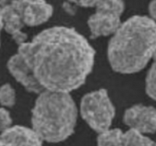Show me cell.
Instances as JSON below:
<instances>
[{"mask_svg": "<svg viewBox=\"0 0 156 146\" xmlns=\"http://www.w3.org/2000/svg\"><path fill=\"white\" fill-rule=\"evenodd\" d=\"M153 146H156V141H154L153 142Z\"/></svg>", "mask_w": 156, "mask_h": 146, "instance_id": "obj_19", "label": "cell"}, {"mask_svg": "<svg viewBox=\"0 0 156 146\" xmlns=\"http://www.w3.org/2000/svg\"><path fill=\"white\" fill-rule=\"evenodd\" d=\"M80 113L90 128L98 134L109 129L115 117V107L108 91L101 88L84 95Z\"/></svg>", "mask_w": 156, "mask_h": 146, "instance_id": "obj_4", "label": "cell"}, {"mask_svg": "<svg viewBox=\"0 0 156 146\" xmlns=\"http://www.w3.org/2000/svg\"><path fill=\"white\" fill-rule=\"evenodd\" d=\"M0 9L2 18L3 29L12 37L17 36L22 31L24 24L19 11L13 5L12 2H0Z\"/></svg>", "mask_w": 156, "mask_h": 146, "instance_id": "obj_10", "label": "cell"}, {"mask_svg": "<svg viewBox=\"0 0 156 146\" xmlns=\"http://www.w3.org/2000/svg\"><path fill=\"white\" fill-rule=\"evenodd\" d=\"M149 12L150 18L156 23V1H152L149 5Z\"/></svg>", "mask_w": 156, "mask_h": 146, "instance_id": "obj_16", "label": "cell"}, {"mask_svg": "<svg viewBox=\"0 0 156 146\" xmlns=\"http://www.w3.org/2000/svg\"><path fill=\"white\" fill-rule=\"evenodd\" d=\"M0 23L2 24V12H1V9H0Z\"/></svg>", "mask_w": 156, "mask_h": 146, "instance_id": "obj_17", "label": "cell"}, {"mask_svg": "<svg viewBox=\"0 0 156 146\" xmlns=\"http://www.w3.org/2000/svg\"><path fill=\"white\" fill-rule=\"evenodd\" d=\"M19 11L23 23L36 27L47 22L53 13V8L44 1H12Z\"/></svg>", "mask_w": 156, "mask_h": 146, "instance_id": "obj_7", "label": "cell"}, {"mask_svg": "<svg viewBox=\"0 0 156 146\" xmlns=\"http://www.w3.org/2000/svg\"><path fill=\"white\" fill-rule=\"evenodd\" d=\"M16 102V93L10 84H4L0 87V104L5 107H12Z\"/></svg>", "mask_w": 156, "mask_h": 146, "instance_id": "obj_13", "label": "cell"}, {"mask_svg": "<svg viewBox=\"0 0 156 146\" xmlns=\"http://www.w3.org/2000/svg\"><path fill=\"white\" fill-rule=\"evenodd\" d=\"M0 146H43V141L32 128L12 126L0 133Z\"/></svg>", "mask_w": 156, "mask_h": 146, "instance_id": "obj_9", "label": "cell"}, {"mask_svg": "<svg viewBox=\"0 0 156 146\" xmlns=\"http://www.w3.org/2000/svg\"><path fill=\"white\" fill-rule=\"evenodd\" d=\"M12 126V119L10 113L4 107H0V132H4Z\"/></svg>", "mask_w": 156, "mask_h": 146, "instance_id": "obj_15", "label": "cell"}, {"mask_svg": "<svg viewBox=\"0 0 156 146\" xmlns=\"http://www.w3.org/2000/svg\"><path fill=\"white\" fill-rule=\"evenodd\" d=\"M95 9L88 18V26L93 38L111 35L122 24L121 16L125 9L121 1H92L91 7Z\"/></svg>", "mask_w": 156, "mask_h": 146, "instance_id": "obj_5", "label": "cell"}, {"mask_svg": "<svg viewBox=\"0 0 156 146\" xmlns=\"http://www.w3.org/2000/svg\"><path fill=\"white\" fill-rule=\"evenodd\" d=\"M3 29V24L0 23V33H1V30Z\"/></svg>", "mask_w": 156, "mask_h": 146, "instance_id": "obj_18", "label": "cell"}, {"mask_svg": "<svg viewBox=\"0 0 156 146\" xmlns=\"http://www.w3.org/2000/svg\"><path fill=\"white\" fill-rule=\"evenodd\" d=\"M77 119L76 102L68 93L42 91L31 110L32 129L43 141L50 143L60 142L71 136Z\"/></svg>", "mask_w": 156, "mask_h": 146, "instance_id": "obj_3", "label": "cell"}, {"mask_svg": "<svg viewBox=\"0 0 156 146\" xmlns=\"http://www.w3.org/2000/svg\"><path fill=\"white\" fill-rule=\"evenodd\" d=\"M155 56L156 23L146 15L122 22L108 46L110 65L120 74L139 72Z\"/></svg>", "mask_w": 156, "mask_h": 146, "instance_id": "obj_2", "label": "cell"}, {"mask_svg": "<svg viewBox=\"0 0 156 146\" xmlns=\"http://www.w3.org/2000/svg\"><path fill=\"white\" fill-rule=\"evenodd\" d=\"M44 91L70 94L80 88L93 69L95 51L73 27L55 26L18 47Z\"/></svg>", "mask_w": 156, "mask_h": 146, "instance_id": "obj_1", "label": "cell"}, {"mask_svg": "<svg viewBox=\"0 0 156 146\" xmlns=\"http://www.w3.org/2000/svg\"><path fill=\"white\" fill-rule=\"evenodd\" d=\"M7 67L14 78L27 91L39 94L44 91L35 78L32 70L18 53L11 56L8 61Z\"/></svg>", "mask_w": 156, "mask_h": 146, "instance_id": "obj_8", "label": "cell"}, {"mask_svg": "<svg viewBox=\"0 0 156 146\" xmlns=\"http://www.w3.org/2000/svg\"><path fill=\"white\" fill-rule=\"evenodd\" d=\"M154 141L146 135L133 129L123 134V146H153Z\"/></svg>", "mask_w": 156, "mask_h": 146, "instance_id": "obj_12", "label": "cell"}, {"mask_svg": "<svg viewBox=\"0 0 156 146\" xmlns=\"http://www.w3.org/2000/svg\"><path fill=\"white\" fill-rule=\"evenodd\" d=\"M123 122L129 129L140 133H155L156 132V108L152 106L136 104L126 109Z\"/></svg>", "mask_w": 156, "mask_h": 146, "instance_id": "obj_6", "label": "cell"}, {"mask_svg": "<svg viewBox=\"0 0 156 146\" xmlns=\"http://www.w3.org/2000/svg\"><path fill=\"white\" fill-rule=\"evenodd\" d=\"M146 91L150 98L156 100V56L146 75Z\"/></svg>", "mask_w": 156, "mask_h": 146, "instance_id": "obj_14", "label": "cell"}, {"mask_svg": "<svg viewBox=\"0 0 156 146\" xmlns=\"http://www.w3.org/2000/svg\"><path fill=\"white\" fill-rule=\"evenodd\" d=\"M124 132L119 129H109L98 134V146H123Z\"/></svg>", "mask_w": 156, "mask_h": 146, "instance_id": "obj_11", "label": "cell"}]
</instances>
